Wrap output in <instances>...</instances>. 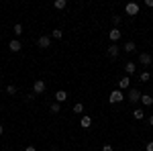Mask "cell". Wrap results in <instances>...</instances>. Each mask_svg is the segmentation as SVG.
Here are the masks:
<instances>
[{"instance_id": "obj_27", "label": "cell", "mask_w": 153, "mask_h": 151, "mask_svg": "<svg viewBox=\"0 0 153 151\" xmlns=\"http://www.w3.org/2000/svg\"><path fill=\"white\" fill-rule=\"evenodd\" d=\"M145 6L147 8H153V0H145Z\"/></svg>"}, {"instance_id": "obj_23", "label": "cell", "mask_w": 153, "mask_h": 151, "mask_svg": "<svg viewBox=\"0 0 153 151\" xmlns=\"http://www.w3.org/2000/svg\"><path fill=\"white\" fill-rule=\"evenodd\" d=\"M6 94H10V96H12V94H16V86H12V84H10V86H6Z\"/></svg>"}, {"instance_id": "obj_20", "label": "cell", "mask_w": 153, "mask_h": 151, "mask_svg": "<svg viewBox=\"0 0 153 151\" xmlns=\"http://www.w3.org/2000/svg\"><path fill=\"white\" fill-rule=\"evenodd\" d=\"M74 112H76V115H82V112H84V104H82V102L74 104Z\"/></svg>"}, {"instance_id": "obj_7", "label": "cell", "mask_w": 153, "mask_h": 151, "mask_svg": "<svg viewBox=\"0 0 153 151\" xmlns=\"http://www.w3.org/2000/svg\"><path fill=\"white\" fill-rule=\"evenodd\" d=\"M139 63H141V65H151L153 57L149 55V53H141V55H139Z\"/></svg>"}, {"instance_id": "obj_29", "label": "cell", "mask_w": 153, "mask_h": 151, "mask_svg": "<svg viewBox=\"0 0 153 151\" xmlns=\"http://www.w3.org/2000/svg\"><path fill=\"white\" fill-rule=\"evenodd\" d=\"M25 151H37V147H33V145H29V147H27Z\"/></svg>"}, {"instance_id": "obj_14", "label": "cell", "mask_w": 153, "mask_h": 151, "mask_svg": "<svg viewBox=\"0 0 153 151\" xmlns=\"http://www.w3.org/2000/svg\"><path fill=\"white\" fill-rule=\"evenodd\" d=\"M141 102L145 106H151L153 104V96H149V94H141Z\"/></svg>"}, {"instance_id": "obj_13", "label": "cell", "mask_w": 153, "mask_h": 151, "mask_svg": "<svg viewBox=\"0 0 153 151\" xmlns=\"http://www.w3.org/2000/svg\"><path fill=\"white\" fill-rule=\"evenodd\" d=\"M65 100H68V94L63 92V90L55 92V102H59V104H61V102H65Z\"/></svg>"}, {"instance_id": "obj_31", "label": "cell", "mask_w": 153, "mask_h": 151, "mask_svg": "<svg viewBox=\"0 0 153 151\" xmlns=\"http://www.w3.org/2000/svg\"><path fill=\"white\" fill-rule=\"evenodd\" d=\"M2 133H4V127H2V125H0V135H2Z\"/></svg>"}, {"instance_id": "obj_33", "label": "cell", "mask_w": 153, "mask_h": 151, "mask_svg": "<svg viewBox=\"0 0 153 151\" xmlns=\"http://www.w3.org/2000/svg\"><path fill=\"white\" fill-rule=\"evenodd\" d=\"M0 90H2V84H0Z\"/></svg>"}, {"instance_id": "obj_19", "label": "cell", "mask_w": 153, "mask_h": 151, "mask_svg": "<svg viewBox=\"0 0 153 151\" xmlns=\"http://www.w3.org/2000/svg\"><path fill=\"white\" fill-rule=\"evenodd\" d=\"M12 31H14V35H16V37H21V35H23V25H21V23H16Z\"/></svg>"}, {"instance_id": "obj_5", "label": "cell", "mask_w": 153, "mask_h": 151, "mask_svg": "<svg viewBox=\"0 0 153 151\" xmlns=\"http://www.w3.org/2000/svg\"><path fill=\"white\" fill-rule=\"evenodd\" d=\"M45 88H47V86H45V82H43V80H37L35 84H33V94H43V92H45Z\"/></svg>"}, {"instance_id": "obj_30", "label": "cell", "mask_w": 153, "mask_h": 151, "mask_svg": "<svg viewBox=\"0 0 153 151\" xmlns=\"http://www.w3.org/2000/svg\"><path fill=\"white\" fill-rule=\"evenodd\" d=\"M147 123H149V125H151V127H153V115L149 116V118H147Z\"/></svg>"}, {"instance_id": "obj_21", "label": "cell", "mask_w": 153, "mask_h": 151, "mask_svg": "<svg viewBox=\"0 0 153 151\" xmlns=\"http://www.w3.org/2000/svg\"><path fill=\"white\" fill-rule=\"evenodd\" d=\"M139 80H141V82H149V80H151V74H149V71H143L141 76H139Z\"/></svg>"}, {"instance_id": "obj_6", "label": "cell", "mask_w": 153, "mask_h": 151, "mask_svg": "<svg viewBox=\"0 0 153 151\" xmlns=\"http://www.w3.org/2000/svg\"><path fill=\"white\" fill-rule=\"evenodd\" d=\"M8 49H10L12 53H19V51H21V49H23V43H21V41H19V39H12L10 43H8Z\"/></svg>"}, {"instance_id": "obj_25", "label": "cell", "mask_w": 153, "mask_h": 151, "mask_svg": "<svg viewBox=\"0 0 153 151\" xmlns=\"http://www.w3.org/2000/svg\"><path fill=\"white\" fill-rule=\"evenodd\" d=\"M25 100H27V102H33V100H35V94H33V92L27 94V96H25Z\"/></svg>"}, {"instance_id": "obj_28", "label": "cell", "mask_w": 153, "mask_h": 151, "mask_svg": "<svg viewBox=\"0 0 153 151\" xmlns=\"http://www.w3.org/2000/svg\"><path fill=\"white\" fill-rule=\"evenodd\" d=\"M102 151H114V149H112V145H104V147H102Z\"/></svg>"}, {"instance_id": "obj_17", "label": "cell", "mask_w": 153, "mask_h": 151, "mask_svg": "<svg viewBox=\"0 0 153 151\" xmlns=\"http://www.w3.org/2000/svg\"><path fill=\"white\" fill-rule=\"evenodd\" d=\"M135 49H137V45H135L133 41H129V43H125V51H127V53H133Z\"/></svg>"}, {"instance_id": "obj_3", "label": "cell", "mask_w": 153, "mask_h": 151, "mask_svg": "<svg viewBox=\"0 0 153 151\" xmlns=\"http://www.w3.org/2000/svg\"><path fill=\"white\" fill-rule=\"evenodd\" d=\"M125 12H127L129 16H137V14H139V4H137V2H129V4L125 6Z\"/></svg>"}, {"instance_id": "obj_4", "label": "cell", "mask_w": 153, "mask_h": 151, "mask_svg": "<svg viewBox=\"0 0 153 151\" xmlns=\"http://www.w3.org/2000/svg\"><path fill=\"white\" fill-rule=\"evenodd\" d=\"M37 45L41 47V49H47V47L51 45V37H47V35H41L39 39H37Z\"/></svg>"}, {"instance_id": "obj_11", "label": "cell", "mask_w": 153, "mask_h": 151, "mask_svg": "<svg viewBox=\"0 0 153 151\" xmlns=\"http://www.w3.org/2000/svg\"><path fill=\"white\" fill-rule=\"evenodd\" d=\"M133 118H135V121H143V118H145V110H143V108H135V110H133Z\"/></svg>"}, {"instance_id": "obj_10", "label": "cell", "mask_w": 153, "mask_h": 151, "mask_svg": "<svg viewBox=\"0 0 153 151\" xmlns=\"http://www.w3.org/2000/svg\"><path fill=\"white\" fill-rule=\"evenodd\" d=\"M80 125H82L84 129H90V127H92V116L84 115V116H82V121H80Z\"/></svg>"}, {"instance_id": "obj_32", "label": "cell", "mask_w": 153, "mask_h": 151, "mask_svg": "<svg viewBox=\"0 0 153 151\" xmlns=\"http://www.w3.org/2000/svg\"><path fill=\"white\" fill-rule=\"evenodd\" d=\"M51 151H57V149H55V147H51Z\"/></svg>"}, {"instance_id": "obj_26", "label": "cell", "mask_w": 153, "mask_h": 151, "mask_svg": "<svg viewBox=\"0 0 153 151\" xmlns=\"http://www.w3.org/2000/svg\"><path fill=\"white\" fill-rule=\"evenodd\" d=\"M145 151H153V141H149V143L145 145Z\"/></svg>"}, {"instance_id": "obj_15", "label": "cell", "mask_w": 153, "mask_h": 151, "mask_svg": "<svg viewBox=\"0 0 153 151\" xmlns=\"http://www.w3.org/2000/svg\"><path fill=\"white\" fill-rule=\"evenodd\" d=\"M108 37H110V41H118V39H120V31H118V29H112V31L108 33Z\"/></svg>"}, {"instance_id": "obj_9", "label": "cell", "mask_w": 153, "mask_h": 151, "mask_svg": "<svg viewBox=\"0 0 153 151\" xmlns=\"http://www.w3.org/2000/svg\"><path fill=\"white\" fill-rule=\"evenodd\" d=\"M125 71H127V76H133V74L137 71V63H133V61L125 63Z\"/></svg>"}, {"instance_id": "obj_18", "label": "cell", "mask_w": 153, "mask_h": 151, "mask_svg": "<svg viewBox=\"0 0 153 151\" xmlns=\"http://www.w3.org/2000/svg\"><path fill=\"white\" fill-rule=\"evenodd\" d=\"M65 4H68L65 0H55V4H53V6H55V10H63V8H65Z\"/></svg>"}, {"instance_id": "obj_8", "label": "cell", "mask_w": 153, "mask_h": 151, "mask_svg": "<svg viewBox=\"0 0 153 151\" xmlns=\"http://www.w3.org/2000/svg\"><path fill=\"white\" fill-rule=\"evenodd\" d=\"M129 88H131V78L129 76L120 78V82H118V90H129Z\"/></svg>"}, {"instance_id": "obj_16", "label": "cell", "mask_w": 153, "mask_h": 151, "mask_svg": "<svg viewBox=\"0 0 153 151\" xmlns=\"http://www.w3.org/2000/svg\"><path fill=\"white\" fill-rule=\"evenodd\" d=\"M61 37H63V31L61 29H53L51 31V39H61Z\"/></svg>"}, {"instance_id": "obj_12", "label": "cell", "mask_w": 153, "mask_h": 151, "mask_svg": "<svg viewBox=\"0 0 153 151\" xmlns=\"http://www.w3.org/2000/svg\"><path fill=\"white\" fill-rule=\"evenodd\" d=\"M118 51H120V47H117V45H110L108 47V57H118Z\"/></svg>"}, {"instance_id": "obj_22", "label": "cell", "mask_w": 153, "mask_h": 151, "mask_svg": "<svg viewBox=\"0 0 153 151\" xmlns=\"http://www.w3.org/2000/svg\"><path fill=\"white\" fill-rule=\"evenodd\" d=\"M59 110H61V106H59V102H53V104H51V112H53V115H57Z\"/></svg>"}, {"instance_id": "obj_1", "label": "cell", "mask_w": 153, "mask_h": 151, "mask_svg": "<svg viewBox=\"0 0 153 151\" xmlns=\"http://www.w3.org/2000/svg\"><path fill=\"white\" fill-rule=\"evenodd\" d=\"M127 100H129L131 104H137V102L141 100V92H139L137 88H129V94H127Z\"/></svg>"}, {"instance_id": "obj_2", "label": "cell", "mask_w": 153, "mask_h": 151, "mask_svg": "<svg viewBox=\"0 0 153 151\" xmlns=\"http://www.w3.org/2000/svg\"><path fill=\"white\" fill-rule=\"evenodd\" d=\"M123 100H125L123 90H114V92H110V96H108V102H110V104H118V102H123Z\"/></svg>"}, {"instance_id": "obj_24", "label": "cell", "mask_w": 153, "mask_h": 151, "mask_svg": "<svg viewBox=\"0 0 153 151\" xmlns=\"http://www.w3.org/2000/svg\"><path fill=\"white\" fill-rule=\"evenodd\" d=\"M112 25H114V29H118V25H120V16H112Z\"/></svg>"}]
</instances>
